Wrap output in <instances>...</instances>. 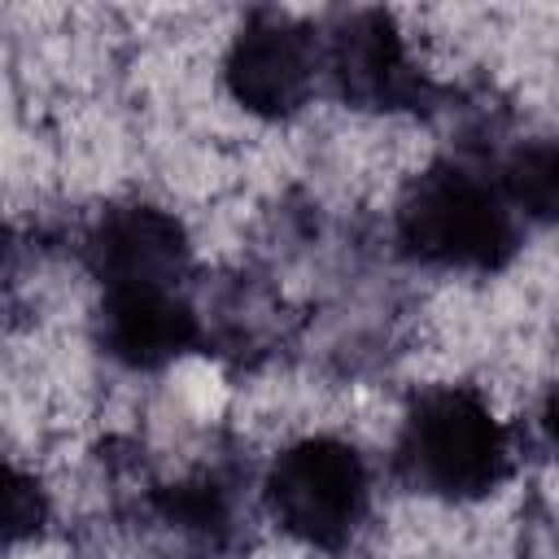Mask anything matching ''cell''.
Listing matches in <instances>:
<instances>
[{"instance_id": "ba28073f", "label": "cell", "mask_w": 559, "mask_h": 559, "mask_svg": "<svg viewBox=\"0 0 559 559\" xmlns=\"http://www.w3.org/2000/svg\"><path fill=\"white\" fill-rule=\"evenodd\" d=\"M502 197L528 214H559V140L520 148L502 170Z\"/></svg>"}, {"instance_id": "3957f363", "label": "cell", "mask_w": 559, "mask_h": 559, "mask_svg": "<svg viewBox=\"0 0 559 559\" xmlns=\"http://www.w3.org/2000/svg\"><path fill=\"white\" fill-rule=\"evenodd\" d=\"M271 507L310 546H341L367 507V476L349 445L301 441L271 472Z\"/></svg>"}, {"instance_id": "8992f818", "label": "cell", "mask_w": 559, "mask_h": 559, "mask_svg": "<svg viewBox=\"0 0 559 559\" xmlns=\"http://www.w3.org/2000/svg\"><path fill=\"white\" fill-rule=\"evenodd\" d=\"M332 70L341 92L358 105H406L419 92L411 61L402 52V35L384 13H354L332 44Z\"/></svg>"}, {"instance_id": "9c48e42d", "label": "cell", "mask_w": 559, "mask_h": 559, "mask_svg": "<svg viewBox=\"0 0 559 559\" xmlns=\"http://www.w3.org/2000/svg\"><path fill=\"white\" fill-rule=\"evenodd\" d=\"M546 428H550V437L559 441V393H555L550 406H546Z\"/></svg>"}, {"instance_id": "6da1fadb", "label": "cell", "mask_w": 559, "mask_h": 559, "mask_svg": "<svg viewBox=\"0 0 559 559\" xmlns=\"http://www.w3.org/2000/svg\"><path fill=\"white\" fill-rule=\"evenodd\" d=\"M402 240L445 266H498L511 249L507 201L467 170H432L402 205Z\"/></svg>"}, {"instance_id": "277c9868", "label": "cell", "mask_w": 559, "mask_h": 559, "mask_svg": "<svg viewBox=\"0 0 559 559\" xmlns=\"http://www.w3.org/2000/svg\"><path fill=\"white\" fill-rule=\"evenodd\" d=\"M231 92L258 114H288L306 100L314 79L310 35L284 17H258L231 48L227 61Z\"/></svg>"}, {"instance_id": "5b68a950", "label": "cell", "mask_w": 559, "mask_h": 559, "mask_svg": "<svg viewBox=\"0 0 559 559\" xmlns=\"http://www.w3.org/2000/svg\"><path fill=\"white\" fill-rule=\"evenodd\" d=\"M92 262L109 288H166L183 262V231L162 210L127 205L100 223Z\"/></svg>"}, {"instance_id": "7a4b0ae2", "label": "cell", "mask_w": 559, "mask_h": 559, "mask_svg": "<svg viewBox=\"0 0 559 559\" xmlns=\"http://www.w3.org/2000/svg\"><path fill=\"white\" fill-rule=\"evenodd\" d=\"M406 463L415 480L437 493L450 498L485 493L498 485L507 467L502 428L463 389L428 393L406 424Z\"/></svg>"}, {"instance_id": "52a82bcc", "label": "cell", "mask_w": 559, "mask_h": 559, "mask_svg": "<svg viewBox=\"0 0 559 559\" xmlns=\"http://www.w3.org/2000/svg\"><path fill=\"white\" fill-rule=\"evenodd\" d=\"M192 314L183 301H175L166 288H109L100 336L109 354H118L131 367H157L188 349L192 341Z\"/></svg>"}]
</instances>
